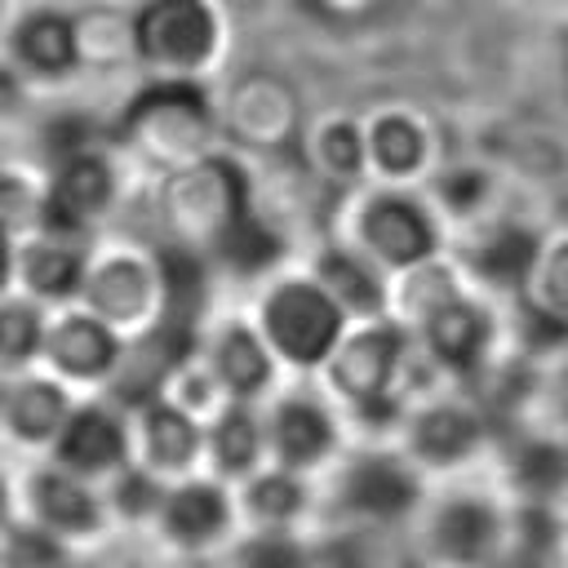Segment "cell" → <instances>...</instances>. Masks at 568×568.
Wrapping results in <instances>:
<instances>
[{
    "label": "cell",
    "instance_id": "6da1fadb",
    "mask_svg": "<svg viewBox=\"0 0 568 568\" xmlns=\"http://www.w3.org/2000/svg\"><path fill=\"white\" fill-rule=\"evenodd\" d=\"M266 333L288 359L320 364L337 346L342 302L324 284H280L266 302Z\"/></svg>",
    "mask_w": 568,
    "mask_h": 568
},
{
    "label": "cell",
    "instance_id": "7a4b0ae2",
    "mask_svg": "<svg viewBox=\"0 0 568 568\" xmlns=\"http://www.w3.org/2000/svg\"><path fill=\"white\" fill-rule=\"evenodd\" d=\"M138 53L169 67H195L217 40V22L204 0H151L133 22Z\"/></svg>",
    "mask_w": 568,
    "mask_h": 568
},
{
    "label": "cell",
    "instance_id": "3957f363",
    "mask_svg": "<svg viewBox=\"0 0 568 568\" xmlns=\"http://www.w3.org/2000/svg\"><path fill=\"white\" fill-rule=\"evenodd\" d=\"M417 497H422V488H417L413 470L382 453L359 457L342 484V506L368 524H399L417 506Z\"/></svg>",
    "mask_w": 568,
    "mask_h": 568
},
{
    "label": "cell",
    "instance_id": "277c9868",
    "mask_svg": "<svg viewBox=\"0 0 568 568\" xmlns=\"http://www.w3.org/2000/svg\"><path fill=\"white\" fill-rule=\"evenodd\" d=\"M106 200H111V169H106L102 155L84 151V155H75V160L62 164V173H58L49 200L40 204V222H44V231H49L53 240L80 235L84 222H89Z\"/></svg>",
    "mask_w": 568,
    "mask_h": 568
},
{
    "label": "cell",
    "instance_id": "5b68a950",
    "mask_svg": "<svg viewBox=\"0 0 568 568\" xmlns=\"http://www.w3.org/2000/svg\"><path fill=\"white\" fill-rule=\"evenodd\" d=\"M217 169H222V178H226V222H222V231H217V253H222V262H226L231 271L257 275V271H266V266L280 257V235H275L266 222H257V217L248 213L244 173H240L235 164H226V160H217Z\"/></svg>",
    "mask_w": 568,
    "mask_h": 568
},
{
    "label": "cell",
    "instance_id": "8992f818",
    "mask_svg": "<svg viewBox=\"0 0 568 568\" xmlns=\"http://www.w3.org/2000/svg\"><path fill=\"white\" fill-rule=\"evenodd\" d=\"M364 240H368L386 262H395V266H417V262H426L430 248H435V226H430V217H426L413 200H404V195H382V200H373L368 213H364Z\"/></svg>",
    "mask_w": 568,
    "mask_h": 568
},
{
    "label": "cell",
    "instance_id": "52a82bcc",
    "mask_svg": "<svg viewBox=\"0 0 568 568\" xmlns=\"http://www.w3.org/2000/svg\"><path fill=\"white\" fill-rule=\"evenodd\" d=\"M129 453V435L124 422L106 408H75L67 413L62 430H58V462L75 475H98L120 466Z\"/></svg>",
    "mask_w": 568,
    "mask_h": 568
},
{
    "label": "cell",
    "instance_id": "ba28073f",
    "mask_svg": "<svg viewBox=\"0 0 568 568\" xmlns=\"http://www.w3.org/2000/svg\"><path fill=\"white\" fill-rule=\"evenodd\" d=\"M497 541H501V519L479 497H457L435 519V550L457 568L488 564L497 555Z\"/></svg>",
    "mask_w": 568,
    "mask_h": 568
},
{
    "label": "cell",
    "instance_id": "9c48e42d",
    "mask_svg": "<svg viewBox=\"0 0 568 568\" xmlns=\"http://www.w3.org/2000/svg\"><path fill=\"white\" fill-rule=\"evenodd\" d=\"M426 342L435 351V359L453 373H475L479 368V355L488 346V320L484 311H475L470 302L462 297H439L430 311H426Z\"/></svg>",
    "mask_w": 568,
    "mask_h": 568
},
{
    "label": "cell",
    "instance_id": "30bf717a",
    "mask_svg": "<svg viewBox=\"0 0 568 568\" xmlns=\"http://www.w3.org/2000/svg\"><path fill=\"white\" fill-rule=\"evenodd\" d=\"M399 355H404V337H399V328L377 324V328L359 333V337L337 355V364H333V382H337L355 404L368 399V395H390L386 386H390V373H395Z\"/></svg>",
    "mask_w": 568,
    "mask_h": 568
},
{
    "label": "cell",
    "instance_id": "8fae6325",
    "mask_svg": "<svg viewBox=\"0 0 568 568\" xmlns=\"http://www.w3.org/2000/svg\"><path fill=\"white\" fill-rule=\"evenodd\" d=\"M49 355L71 377H102V373H111L120 364V342L106 328V320L71 315L49 333Z\"/></svg>",
    "mask_w": 568,
    "mask_h": 568
},
{
    "label": "cell",
    "instance_id": "7c38bea8",
    "mask_svg": "<svg viewBox=\"0 0 568 568\" xmlns=\"http://www.w3.org/2000/svg\"><path fill=\"white\" fill-rule=\"evenodd\" d=\"M164 532L182 546H209L231 524V501L217 484H182L160 506Z\"/></svg>",
    "mask_w": 568,
    "mask_h": 568
},
{
    "label": "cell",
    "instance_id": "4fadbf2b",
    "mask_svg": "<svg viewBox=\"0 0 568 568\" xmlns=\"http://www.w3.org/2000/svg\"><path fill=\"white\" fill-rule=\"evenodd\" d=\"M31 501L40 524H49L53 532H93L102 524V506L89 493V484L75 470H44L31 484Z\"/></svg>",
    "mask_w": 568,
    "mask_h": 568
},
{
    "label": "cell",
    "instance_id": "5bb4252c",
    "mask_svg": "<svg viewBox=\"0 0 568 568\" xmlns=\"http://www.w3.org/2000/svg\"><path fill=\"white\" fill-rule=\"evenodd\" d=\"M271 444L284 466H315L333 448V422L315 399H284L271 422Z\"/></svg>",
    "mask_w": 568,
    "mask_h": 568
},
{
    "label": "cell",
    "instance_id": "9a60e30c",
    "mask_svg": "<svg viewBox=\"0 0 568 568\" xmlns=\"http://www.w3.org/2000/svg\"><path fill=\"white\" fill-rule=\"evenodd\" d=\"M479 435H484V426H479V417L466 413V408H430V413H422L417 426H413L417 453H422L426 462H439V466H453V462H462L466 453H475Z\"/></svg>",
    "mask_w": 568,
    "mask_h": 568
},
{
    "label": "cell",
    "instance_id": "2e32d148",
    "mask_svg": "<svg viewBox=\"0 0 568 568\" xmlns=\"http://www.w3.org/2000/svg\"><path fill=\"white\" fill-rule=\"evenodd\" d=\"M155 271H160L164 315H173V320H200L204 297H209V271H204V262L191 248L169 244V248H160Z\"/></svg>",
    "mask_w": 568,
    "mask_h": 568
},
{
    "label": "cell",
    "instance_id": "e0dca14e",
    "mask_svg": "<svg viewBox=\"0 0 568 568\" xmlns=\"http://www.w3.org/2000/svg\"><path fill=\"white\" fill-rule=\"evenodd\" d=\"M13 49L27 67H36L44 75H62L67 67H75V27L62 13H31L18 27Z\"/></svg>",
    "mask_w": 568,
    "mask_h": 568
},
{
    "label": "cell",
    "instance_id": "ac0fdd59",
    "mask_svg": "<svg viewBox=\"0 0 568 568\" xmlns=\"http://www.w3.org/2000/svg\"><path fill=\"white\" fill-rule=\"evenodd\" d=\"M537 257H541V244H537L532 231H524V226H501L470 262H475V271H479L484 280H493L497 288H515V284H524V280L532 275Z\"/></svg>",
    "mask_w": 568,
    "mask_h": 568
},
{
    "label": "cell",
    "instance_id": "d6986e66",
    "mask_svg": "<svg viewBox=\"0 0 568 568\" xmlns=\"http://www.w3.org/2000/svg\"><path fill=\"white\" fill-rule=\"evenodd\" d=\"M510 475L532 501H550L568 488V448L555 439H524L510 457Z\"/></svg>",
    "mask_w": 568,
    "mask_h": 568
},
{
    "label": "cell",
    "instance_id": "ffe728a7",
    "mask_svg": "<svg viewBox=\"0 0 568 568\" xmlns=\"http://www.w3.org/2000/svg\"><path fill=\"white\" fill-rule=\"evenodd\" d=\"M213 364H217L222 386H226L231 395H240V399L257 395V390L271 382V359H266L262 342H257L248 328H231V333L217 342Z\"/></svg>",
    "mask_w": 568,
    "mask_h": 568
},
{
    "label": "cell",
    "instance_id": "44dd1931",
    "mask_svg": "<svg viewBox=\"0 0 568 568\" xmlns=\"http://www.w3.org/2000/svg\"><path fill=\"white\" fill-rule=\"evenodd\" d=\"M67 422V395L53 382H27L9 399V426L22 439H53Z\"/></svg>",
    "mask_w": 568,
    "mask_h": 568
},
{
    "label": "cell",
    "instance_id": "7402d4cb",
    "mask_svg": "<svg viewBox=\"0 0 568 568\" xmlns=\"http://www.w3.org/2000/svg\"><path fill=\"white\" fill-rule=\"evenodd\" d=\"M22 271H27V284L40 297H53V302L80 293V284H84V257L75 248L58 244V240L53 244H36L27 253V262H22Z\"/></svg>",
    "mask_w": 568,
    "mask_h": 568
},
{
    "label": "cell",
    "instance_id": "603a6c76",
    "mask_svg": "<svg viewBox=\"0 0 568 568\" xmlns=\"http://www.w3.org/2000/svg\"><path fill=\"white\" fill-rule=\"evenodd\" d=\"M195 448H200L195 422L182 408L155 399L146 408V453H151V462L155 466H186L195 457Z\"/></svg>",
    "mask_w": 568,
    "mask_h": 568
},
{
    "label": "cell",
    "instance_id": "cb8c5ba5",
    "mask_svg": "<svg viewBox=\"0 0 568 568\" xmlns=\"http://www.w3.org/2000/svg\"><path fill=\"white\" fill-rule=\"evenodd\" d=\"M320 280H324V288L337 297V302H346L351 311H364V315H373V311H382V284H377V275L359 262V257H351V253H324L320 257Z\"/></svg>",
    "mask_w": 568,
    "mask_h": 568
},
{
    "label": "cell",
    "instance_id": "d4e9b609",
    "mask_svg": "<svg viewBox=\"0 0 568 568\" xmlns=\"http://www.w3.org/2000/svg\"><path fill=\"white\" fill-rule=\"evenodd\" d=\"M89 297L98 315H111V320L138 315L146 306V271L138 262H111L89 280Z\"/></svg>",
    "mask_w": 568,
    "mask_h": 568
},
{
    "label": "cell",
    "instance_id": "484cf974",
    "mask_svg": "<svg viewBox=\"0 0 568 568\" xmlns=\"http://www.w3.org/2000/svg\"><path fill=\"white\" fill-rule=\"evenodd\" d=\"M257 453H262V426H257V417L248 408H240V404L226 408L217 417V426H213V457H217V466L226 475H244L257 462Z\"/></svg>",
    "mask_w": 568,
    "mask_h": 568
},
{
    "label": "cell",
    "instance_id": "4316f807",
    "mask_svg": "<svg viewBox=\"0 0 568 568\" xmlns=\"http://www.w3.org/2000/svg\"><path fill=\"white\" fill-rule=\"evenodd\" d=\"M0 564L4 568H62L67 550H62V541L49 524H22V528L4 532Z\"/></svg>",
    "mask_w": 568,
    "mask_h": 568
},
{
    "label": "cell",
    "instance_id": "83f0119b",
    "mask_svg": "<svg viewBox=\"0 0 568 568\" xmlns=\"http://www.w3.org/2000/svg\"><path fill=\"white\" fill-rule=\"evenodd\" d=\"M373 155H377L390 173H408V169H417L422 155H426L422 129H417L413 120H404V115H386V120H377V129H373Z\"/></svg>",
    "mask_w": 568,
    "mask_h": 568
},
{
    "label": "cell",
    "instance_id": "f1b7e54d",
    "mask_svg": "<svg viewBox=\"0 0 568 568\" xmlns=\"http://www.w3.org/2000/svg\"><path fill=\"white\" fill-rule=\"evenodd\" d=\"M248 506H253V515L266 519V524H288V519L306 506V488H302L288 470H275V475L253 479V488H248Z\"/></svg>",
    "mask_w": 568,
    "mask_h": 568
},
{
    "label": "cell",
    "instance_id": "f546056e",
    "mask_svg": "<svg viewBox=\"0 0 568 568\" xmlns=\"http://www.w3.org/2000/svg\"><path fill=\"white\" fill-rule=\"evenodd\" d=\"M155 111H182V115H195V120H204V93L191 84V80H164V84H155V89H146L133 106H129V115H124V129H138L146 115H155Z\"/></svg>",
    "mask_w": 568,
    "mask_h": 568
},
{
    "label": "cell",
    "instance_id": "4dcf8cb0",
    "mask_svg": "<svg viewBox=\"0 0 568 568\" xmlns=\"http://www.w3.org/2000/svg\"><path fill=\"white\" fill-rule=\"evenodd\" d=\"M40 342H44V328H40L36 306H22V302L0 306V359L4 364L31 359L40 351Z\"/></svg>",
    "mask_w": 568,
    "mask_h": 568
},
{
    "label": "cell",
    "instance_id": "1f68e13d",
    "mask_svg": "<svg viewBox=\"0 0 568 568\" xmlns=\"http://www.w3.org/2000/svg\"><path fill=\"white\" fill-rule=\"evenodd\" d=\"M559 515L550 510V501H528L519 515H515V541L524 555H537V559H550L559 550Z\"/></svg>",
    "mask_w": 568,
    "mask_h": 568
},
{
    "label": "cell",
    "instance_id": "d6a6232c",
    "mask_svg": "<svg viewBox=\"0 0 568 568\" xmlns=\"http://www.w3.org/2000/svg\"><path fill=\"white\" fill-rule=\"evenodd\" d=\"M240 568H311V559L288 532H262L240 550Z\"/></svg>",
    "mask_w": 568,
    "mask_h": 568
},
{
    "label": "cell",
    "instance_id": "836d02e7",
    "mask_svg": "<svg viewBox=\"0 0 568 568\" xmlns=\"http://www.w3.org/2000/svg\"><path fill=\"white\" fill-rule=\"evenodd\" d=\"M519 333L532 351H555L568 342V315L555 311L550 302H524L519 311Z\"/></svg>",
    "mask_w": 568,
    "mask_h": 568
},
{
    "label": "cell",
    "instance_id": "e575fe53",
    "mask_svg": "<svg viewBox=\"0 0 568 568\" xmlns=\"http://www.w3.org/2000/svg\"><path fill=\"white\" fill-rule=\"evenodd\" d=\"M115 510L120 515H129V519H146V515H155L160 506H164V493H160V484L146 475V470H120V479H115Z\"/></svg>",
    "mask_w": 568,
    "mask_h": 568
},
{
    "label": "cell",
    "instance_id": "d590c367",
    "mask_svg": "<svg viewBox=\"0 0 568 568\" xmlns=\"http://www.w3.org/2000/svg\"><path fill=\"white\" fill-rule=\"evenodd\" d=\"M93 142V120L80 115V111H67V115H53L44 124V151L58 155V160H75L84 155Z\"/></svg>",
    "mask_w": 568,
    "mask_h": 568
},
{
    "label": "cell",
    "instance_id": "8d00e7d4",
    "mask_svg": "<svg viewBox=\"0 0 568 568\" xmlns=\"http://www.w3.org/2000/svg\"><path fill=\"white\" fill-rule=\"evenodd\" d=\"M320 568H377V555H373V546L359 532H342V537L324 541Z\"/></svg>",
    "mask_w": 568,
    "mask_h": 568
},
{
    "label": "cell",
    "instance_id": "74e56055",
    "mask_svg": "<svg viewBox=\"0 0 568 568\" xmlns=\"http://www.w3.org/2000/svg\"><path fill=\"white\" fill-rule=\"evenodd\" d=\"M484 191H488V178H484L479 169H453V173L439 178V195H444V204H453L457 213H470V209L484 200Z\"/></svg>",
    "mask_w": 568,
    "mask_h": 568
},
{
    "label": "cell",
    "instance_id": "f35d334b",
    "mask_svg": "<svg viewBox=\"0 0 568 568\" xmlns=\"http://www.w3.org/2000/svg\"><path fill=\"white\" fill-rule=\"evenodd\" d=\"M324 160H328L333 173H355L359 160H364V142H359V133H355L351 124H333V129L324 133Z\"/></svg>",
    "mask_w": 568,
    "mask_h": 568
},
{
    "label": "cell",
    "instance_id": "ab89813d",
    "mask_svg": "<svg viewBox=\"0 0 568 568\" xmlns=\"http://www.w3.org/2000/svg\"><path fill=\"white\" fill-rule=\"evenodd\" d=\"M27 213H31V195H27V186L13 182V178H0V235L9 240V231L22 226Z\"/></svg>",
    "mask_w": 568,
    "mask_h": 568
},
{
    "label": "cell",
    "instance_id": "60d3db41",
    "mask_svg": "<svg viewBox=\"0 0 568 568\" xmlns=\"http://www.w3.org/2000/svg\"><path fill=\"white\" fill-rule=\"evenodd\" d=\"M546 302L568 315V244H559L546 262Z\"/></svg>",
    "mask_w": 568,
    "mask_h": 568
},
{
    "label": "cell",
    "instance_id": "b9f144b4",
    "mask_svg": "<svg viewBox=\"0 0 568 568\" xmlns=\"http://www.w3.org/2000/svg\"><path fill=\"white\" fill-rule=\"evenodd\" d=\"M497 568H550V564H546V559H537V555H524V550H519V555H510V559H501Z\"/></svg>",
    "mask_w": 568,
    "mask_h": 568
},
{
    "label": "cell",
    "instance_id": "7bdbcfd3",
    "mask_svg": "<svg viewBox=\"0 0 568 568\" xmlns=\"http://www.w3.org/2000/svg\"><path fill=\"white\" fill-rule=\"evenodd\" d=\"M4 510H9V488H4V479H0V519H4Z\"/></svg>",
    "mask_w": 568,
    "mask_h": 568
},
{
    "label": "cell",
    "instance_id": "ee69618b",
    "mask_svg": "<svg viewBox=\"0 0 568 568\" xmlns=\"http://www.w3.org/2000/svg\"><path fill=\"white\" fill-rule=\"evenodd\" d=\"M564 413H568V395H564Z\"/></svg>",
    "mask_w": 568,
    "mask_h": 568
}]
</instances>
